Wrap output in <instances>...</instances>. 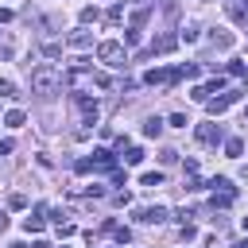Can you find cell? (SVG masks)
Returning <instances> with one entry per match:
<instances>
[{
    "label": "cell",
    "instance_id": "cell-13",
    "mask_svg": "<svg viewBox=\"0 0 248 248\" xmlns=\"http://www.w3.org/2000/svg\"><path fill=\"white\" fill-rule=\"evenodd\" d=\"M23 229H27V232H43V205H39V209L23 221Z\"/></svg>",
    "mask_w": 248,
    "mask_h": 248
},
{
    "label": "cell",
    "instance_id": "cell-7",
    "mask_svg": "<svg viewBox=\"0 0 248 248\" xmlns=\"http://www.w3.org/2000/svg\"><path fill=\"white\" fill-rule=\"evenodd\" d=\"M202 143H221L225 140V132H221V124H198V132H194Z\"/></svg>",
    "mask_w": 248,
    "mask_h": 248
},
{
    "label": "cell",
    "instance_id": "cell-31",
    "mask_svg": "<svg viewBox=\"0 0 248 248\" xmlns=\"http://www.w3.org/2000/svg\"><path fill=\"white\" fill-rule=\"evenodd\" d=\"M12 54H16V50H12V46H8V43H0V62H8V58H12Z\"/></svg>",
    "mask_w": 248,
    "mask_h": 248
},
{
    "label": "cell",
    "instance_id": "cell-16",
    "mask_svg": "<svg viewBox=\"0 0 248 248\" xmlns=\"http://www.w3.org/2000/svg\"><path fill=\"white\" fill-rule=\"evenodd\" d=\"M23 120H27V116H23V108H12V112L4 116V124H8V128H23Z\"/></svg>",
    "mask_w": 248,
    "mask_h": 248
},
{
    "label": "cell",
    "instance_id": "cell-28",
    "mask_svg": "<svg viewBox=\"0 0 248 248\" xmlns=\"http://www.w3.org/2000/svg\"><path fill=\"white\" fill-rule=\"evenodd\" d=\"M0 97H16V85L8 78H0Z\"/></svg>",
    "mask_w": 248,
    "mask_h": 248
},
{
    "label": "cell",
    "instance_id": "cell-1",
    "mask_svg": "<svg viewBox=\"0 0 248 248\" xmlns=\"http://www.w3.org/2000/svg\"><path fill=\"white\" fill-rule=\"evenodd\" d=\"M58 81H62V74H58L54 66H35V70H31V89H35L39 97H50V93L58 89Z\"/></svg>",
    "mask_w": 248,
    "mask_h": 248
},
{
    "label": "cell",
    "instance_id": "cell-24",
    "mask_svg": "<svg viewBox=\"0 0 248 248\" xmlns=\"http://www.w3.org/2000/svg\"><path fill=\"white\" fill-rule=\"evenodd\" d=\"M124 43L136 46V43H140V27H128V31H124Z\"/></svg>",
    "mask_w": 248,
    "mask_h": 248
},
{
    "label": "cell",
    "instance_id": "cell-30",
    "mask_svg": "<svg viewBox=\"0 0 248 248\" xmlns=\"http://www.w3.org/2000/svg\"><path fill=\"white\" fill-rule=\"evenodd\" d=\"M12 209H27V198L23 194H12Z\"/></svg>",
    "mask_w": 248,
    "mask_h": 248
},
{
    "label": "cell",
    "instance_id": "cell-11",
    "mask_svg": "<svg viewBox=\"0 0 248 248\" xmlns=\"http://www.w3.org/2000/svg\"><path fill=\"white\" fill-rule=\"evenodd\" d=\"M225 155H229V159H240V155H244V140H236V136L225 140Z\"/></svg>",
    "mask_w": 248,
    "mask_h": 248
},
{
    "label": "cell",
    "instance_id": "cell-19",
    "mask_svg": "<svg viewBox=\"0 0 248 248\" xmlns=\"http://www.w3.org/2000/svg\"><path fill=\"white\" fill-rule=\"evenodd\" d=\"M140 186H151V190H155V186H163V174H159V170H147V174L140 178Z\"/></svg>",
    "mask_w": 248,
    "mask_h": 248
},
{
    "label": "cell",
    "instance_id": "cell-9",
    "mask_svg": "<svg viewBox=\"0 0 248 248\" xmlns=\"http://www.w3.org/2000/svg\"><path fill=\"white\" fill-rule=\"evenodd\" d=\"M209 43H213L217 50H229V46H232V31H225V27H217V31L209 35Z\"/></svg>",
    "mask_w": 248,
    "mask_h": 248
},
{
    "label": "cell",
    "instance_id": "cell-34",
    "mask_svg": "<svg viewBox=\"0 0 248 248\" xmlns=\"http://www.w3.org/2000/svg\"><path fill=\"white\" fill-rule=\"evenodd\" d=\"M232 248H248V240H240V244H232Z\"/></svg>",
    "mask_w": 248,
    "mask_h": 248
},
{
    "label": "cell",
    "instance_id": "cell-17",
    "mask_svg": "<svg viewBox=\"0 0 248 248\" xmlns=\"http://www.w3.org/2000/svg\"><path fill=\"white\" fill-rule=\"evenodd\" d=\"M232 202V190H213V209H225Z\"/></svg>",
    "mask_w": 248,
    "mask_h": 248
},
{
    "label": "cell",
    "instance_id": "cell-15",
    "mask_svg": "<svg viewBox=\"0 0 248 248\" xmlns=\"http://www.w3.org/2000/svg\"><path fill=\"white\" fill-rule=\"evenodd\" d=\"M178 43H198V23H182V31H178Z\"/></svg>",
    "mask_w": 248,
    "mask_h": 248
},
{
    "label": "cell",
    "instance_id": "cell-3",
    "mask_svg": "<svg viewBox=\"0 0 248 248\" xmlns=\"http://www.w3.org/2000/svg\"><path fill=\"white\" fill-rule=\"evenodd\" d=\"M74 105H78V112H81L85 128H93V124H97V116H101V105H97L93 97H85V93H74Z\"/></svg>",
    "mask_w": 248,
    "mask_h": 248
},
{
    "label": "cell",
    "instance_id": "cell-33",
    "mask_svg": "<svg viewBox=\"0 0 248 248\" xmlns=\"http://www.w3.org/2000/svg\"><path fill=\"white\" fill-rule=\"evenodd\" d=\"M12 151V140H0V155H8Z\"/></svg>",
    "mask_w": 248,
    "mask_h": 248
},
{
    "label": "cell",
    "instance_id": "cell-38",
    "mask_svg": "<svg viewBox=\"0 0 248 248\" xmlns=\"http://www.w3.org/2000/svg\"><path fill=\"white\" fill-rule=\"evenodd\" d=\"M58 248H66V244H58Z\"/></svg>",
    "mask_w": 248,
    "mask_h": 248
},
{
    "label": "cell",
    "instance_id": "cell-6",
    "mask_svg": "<svg viewBox=\"0 0 248 248\" xmlns=\"http://www.w3.org/2000/svg\"><path fill=\"white\" fill-rule=\"evenodd\" d=\"M66 46H74V50H89V46H93V35H89L85 27H78V31L66 35Z\"/></svg>",
    "mask_w": 248,
    "mask_h": 248
},
{
    "label": "cell",
    "instance_id": "cell-36",
    "mask_svg": "<svg viewBox=\"0 0 248 248\" xmlns=\"http://www.w3.org/2000/svg\"><path fill=\"white\" fill-rule=\"evenodd\" d=\"M244 120H248V108H244Z\"/></svg>",
    "mask_w": 248,
    "mask_h": 248
},
{
    "label": "cell",
    "instance_id": "cell-5",
    "mask_svg": "<svg viewBox=\"0 0 248 248\" xmlns=\"http://www.w3.org/2000/svg\"><path fill=\"white\" fill-rule=\"evenodd\" d=\"M136 221H143V225H163V221H167V209H163V205H143V209H136Z\"/></svg>",
    "mask_w": 248,
    "mask_h": 248
},
{
    "label": "cell",
    "instance_id": "cell-32",
    "mask_svg": "<svg viewBox=\"0 0 248 248\" xmlns=\"http://www.w3.org/2000/svg\"><path fill=\"white\" fill-rule=\"evenodd\" d=\"M12 19V8H0V23H8Z\"/></svg>",
    "mask_w": 248,
    "mask_h": 248
},
{
    "label": "cell",
    "instance_id": "cell-35",
    "mask_svg": "<svg viewBox=\"0 0 248 248\" xmlns=\"http://www.w3.org/2000/svg\"><path fill=\"white\" fill-rule=\"evenodd\" d=\"M240 225H244V232H248V217H244V221H240Z\"/></svg>",
    "mask_w": 248,
    "mask_h": 248
},
{
    "label": "cell",
    "instance_id": "cell-26",
    "mask_svg": "<svg viewBox=\"0 0 248 248\" xmlns=\"http://www.w3.org/2000/svg\"><path fill=\"white\" fill-rule=\"evenodd\" d=\"M74 170H78V174H89V170H93V159H78Z\"/></svg>",
    "mask_w": 248,
    "mask_h": 248
},
{
    "label": "cell",
    "instance_id": "cell-37",
    "mask_svg": "<svg viewBox=\"0 0 248 248\" xmlns=\"http://www.w3.org/2000/svg\"><path fill=\"white\" fill-rule=\"evenodd\" d=\"M240 4H244V8H248V0H240Z\"/></svg>",
    "mask_w": 248,
    "mask_h": 248
},
{
    "label": "cell",
    "instance_id": "cell-8",
    "mask_svg": "<svg viewBox=\"0 0 248 248\" xmlns=\"http://www.w3.org/2000/svg\"><path fill=\"white\" fill-rule=\"evenodd\" d=\"M93 167H105V170H112V167H116V155H112L108 147H97V151H93Z\"/></svg>",
    "mask_w": 248,
    "mask_h": 248
},
{
    "label": "cell",
    "instance_id": "cell-20",
    "mask_svg": "<svg viewBox=\"0 0 248 248\" xmlns=\"http://www.w3.org/2000/svg\"><path fill=\"white\" fill-rule=\"evenodd\" d=\"M78 19L89 27V23H97V19H101V12H97V8H81V16H78Z\"/></svg>",
    "mask_w": 248,
    "mask_h": 248
},
{
    "label": "cell",
    "instance_id": "cell-25",
    "mask_svg": "<svg viewBox=\"0 0 248 248\" xmlns=\"http://www.w3.org/2000/svg\"><path fill=\"white\" fill-rule=\"evenodd\" d=\"M225 89V78H209V85H205V93H221Z\"/></svg>",
    "mask_w": 248,
    "mask_h": 248
},
{
    "label": "cell",
    "instance_id": "cell-29",
    "mask_svg": "<svg viewBox=\"0 0 248 248\" xmlns=\"http://www.w3.org/2000/svg\"><path fill=\"white\" fill-rule=\"evenodd\" d=\"M190 97H194V101H202V105H205V101H209V93H205V85H198V89H194V93H190Z\"/></svg>",
    "mask_w": 248,
    "mask_h": 248
},
{
    "label": "cell",
    "instance_id": "cell-21",
    "mask_svg": "<svg viewBox=\"0 0 248 248\" xmlns=\"http://www.w3.org/2000/svg\"><path fill=\"white\" fill-rule=\"evenodd\" d=\"M105 19H108V23H120V19H124V8H120V4H112V8L105 12Z\"/></svg>",
    "mask_w": 248,
    "mask_h": 248
},
{
    "label": "cell",
    "instance_id": "cell-22",
    "mask_svg": "<svg viewBox=\"0 0 248 248\" xmlns=\"http://www.w3.org/2000/svg\"><path fill=\"white\" fill-rule=\"evenodd\" d=\"M147 16H151V8H140V12H132V27H143V23H147Z\"/></svg>",
    "mask_w": 248,
    "mask_h": 248
},
{
    "label": "cell",
    "instance_id": "cell-2",
    "mask_svg": "<svg viewBox=\"0 0 248 248\" xmlns=\"http://www.w3.org/2000/svg\"><path fill=\"white\" fill-rule=\"evenodd\" d=\"M97 58L105 62V66H124V43H116V39H105V43H97Z\"/></svg>",
    "mask_w": 248,
    "mask_h": 248
},
{
    "label": "cell",
    "instance_id": "cell-23",
    "mask_svg": "<svg viewBox=\"0 0 248 248\" xmlns=\"http://www.w3.org/2000/svg\"><path fill=\"white\" fill-rule=\"evenodd\" d=\"M229 74L232 78H248V62H229Z\"/></svg>",
    "mask_w": 248,
    "mask_h": 248
},
{
    "label": "cell",
    "instance_id": "cell-18",
    "mask_svg": "<svg viewBox=\"0 0 248 248\" xmlns=\"http://www.w3.org/2000/svg\"><path fill=\"white\" fill-rule=\"evenodd\" d=\"M159 132H163V120H159V116H151V120L143 124V136H151V140H155Z\"/></svg>",
    "mask_w": 248,
    "mask_h": 248
},
{
    "label": "cell",
    "instance_id": "cell-10",
    "mask_svg": "<svg viewBox=\"0 0 248 248\" xmlns=\"http://www.w3.org/2000/svg\"><path fill=\"white\" fill-rule=\"evenodd\" d=\"M174 46H178V35H163V39L151 43V54H167V50H174Z\"/></svg>",
    "mask_w": 248,
    "mask_h": 248
},
{
    "label": "cell",
    "instance_id": "cell-12",
    "mask_svg": "<svg viewBox=\"0 0 248 248\" xmlns=\"http://www.w3.org/2000/svg\"><path fill=\"white\" fill-rule=\"evenodd\" d=\"M120 159H124L128 167H136V163H143V147H124V151H120Z\"/></svg>",
    "mask_w": 248,
    "mask_h": 248
},
{
    "label": "cell",
    "instance_id": "cell-27",
    "mask_svg": "<svg viewBox=\"0 0 248 248\" xmlns=\"http://www.w3.org/2000/svg\"><path fill=\"white\" fill-rule=\"evenodd\" d=\"M81 194H89V198H105V186L93 182V186H81Z\"/></svg>",
    "mask_w": 248,
    "mask_h": 248
},
{
    "label": "cell",
    "instance_id": "cell-4",
    "mask_svg": "<svg viewBox=\"0 0 248 248\" xmlns=\"http://www.w3.org/2000/svg\"><path fill=\"white\" fill-rule=\"evenodd\" d=\"M236 101H240V93H236V89H229V93H221V97H209V101H205V108H209V116H221V112H225L229 105H236Z\"/></svg>",
    "mask_w": 248,
    "mask_h": 248
},
{
    "label": "cell",
    "instance_id": "cell-14",
    "mask_svg": "<svg viewBox=\"0 0 248 248\" xmlns=\"http://www.w3.org/2000/svg\"><path fill=\"white\" fill-rule=\"evenodd\" d=\"M229 16H232L236 23H248V8H244L240 0H229Z\"/></svg>",
    "mask_w": 248,
    "mask_h": 248
}]
</instances>
